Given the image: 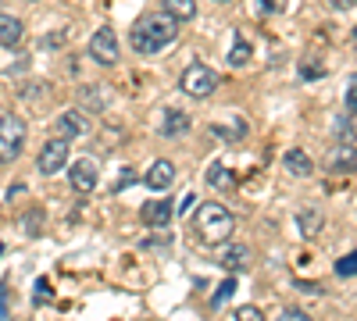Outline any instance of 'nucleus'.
Returning <instances> with one entry per match:
<instances>
[{
    "label": "nucleus",
    "mask_w": 357,
    "mask_h": 321,
    "mask_svg": "<svg viewBox=\"0 0 357 321\" xmlns=\"http://www.w3.org/2000/svg\"><path fill=\"white\" fill-rule=\"evenodd\" d=\"M178 36V22L168 18L165 11L154 15H143L132 29H129V43L136 54H161L165 47H172Z\"/></svg>",
    "instance_id": "obj_1"
},
{
    "label": "nucleus",
    "mask_w": 357,
    "mask_h": 321,
    "mask_svg": "<svg viewBox=\"0 0 357 321\" xmlns=\"http://www.w3.org/2000/svg\"><path fill=\"white\" fill-rule=\"evenodd\" d=\"M193 232L197 240L207 243V246H222L232 240L236 232V218L229 214V208H222V203H200L197 214H193Z\"/></svg>",
    "instance_id": "obj_2"
},
{
    "label": "nucleus",
    "mask_w": 357,
    "mask_h": 321,
    "mask_svg": "<svg viewBox=\"0 0 357 321\" xmlns=\"http://www.w3.org/2000/svg\"><path fill=\"white\" fill-rule=\"evenodd\" d=\"M25 136H29V129L18 114H4V118H0V164H11V161L22 157Z\"/></svg>",
    "instance_id": "obj_3"
},
{
    "label": "nucleus",
    "mask_w": 357,
    "mask_h": 321,
    "mask_svg": "<svg viewBox=\"0 0 357 321\" xmlns=\"http://www.w3.org/2000/svg\"><path fill=\"white\" fill-rule=\"evenodd\" d=\"M178 86H183V93H186V97H193V100H204V97H211V93L218 90V75H215V68H211V65L193 61V65L183 72Z\"/></svg>",
    "instance_id": "obj_4"
},
{
    "label": "nucleus",
    "mask_w": 357,
    "mask_h": 321,
    "mask_svg": "<svg viewBox=\"0 0 357 321\" xmlns=\"http://www.w3.org/2000/svg\"><path fill=\"white\" fill-rule=\"evenodd\" d=\"M89 57H93L97 65H104V68L122 61V47H118V36H114L111 25H100L97 33L89 36Z\"/></svg>",
    "instance_id": "obj_5"
},
{
    "label": "nucleus",
    "mask_w": 357,
    "mask_h": 321,
    "mask_svg": "<svg viewBox=\"0 0 357 321\" xmlns=\"http://www.w3.org/2000/svg\"><path fill=\"white\" fill-rule=\"evenodd\" d=\"M65 164H68V139H65V136L47 139L43 150H40V157H36V168H40L43 175H57Z\"/></svg>",
    "instance_id": "obj_6"
},
{
    "label": "nucleus",
    "mask_w": 357,
    "mask_h": 321,
    "mask_svg": "<svg viewBox=\"0 0 357 321\" xmlns=\"http://www.w3.org/2000/svg\"><path fill=\"white\" fill-rule=\"evenodd\" d=\"M68 179H72V189H79V193H93V189H97V182H100L97 161H89V157L75 161V164H72V171H68Z\"/></svg>",
    "instance_id": "obj_7"
},
{
    "label": "nucleus",
    "mask_w": 357,
    "mask_h": 321,
    "mask_svg": "<svg viewBox=\"0 0 357 321\" xmlns=\"http://www.w3.org/2000/svg\"><path fill=\"white\" fill-rule=\"evenodd\" d=\"M143 182H146V189H154V193H165L172 182H175V164L172 161H154L151 168H146V175H143Z\"/></svg>",
    "instance_id": "obj_8"
},
{
    "label": "nucleus",
    "mask_w": 357,
    "mask_h": 321,
    "mask_svg": "<svg viewBox=\"0 0 357 321\" xmlns=\"http://www.w3.org/2000/svg\"><path fill=\"white\" fill-rule=\"evenodd\" d=\"M172 214H175V208H172V200H165V196L143 203V211H139L143 225H151V228H165L172 221Z\"/></svg>",
    "instance_id": "obj_9"
},
{
    "label": "nucleus",
    "mask_w": 357,
    "mask_h": 321,
    "mask_svg": "<svg viewBox=\"0 0 357 321\" xmlns=\"http://www.w3.org/2000/svg\"><path fill=\"white\" fill-rule=\"evenodd\" d=\"M321 221H325V214H321V208H314V203H307V208L296 211V228H301L304 240H314V236H318Z\"/></svg>",
    "instance_id": "obj_10"
},
{
    "label": "nucleus",
    "mask_w": 357,
    "mask_h": 321,
    "mask_svg": "<svg viewBox=\"0 0 357 321\" xmlns=\"http://www.w3.org/2000/svg\"><path fill=\"white\" fill-rule=\"evenodd\" d=\"M22 40H25V25H22V18H15V15H0V47L15 50V47H22Z\"/></svg>",
    "instance_id": "obj_11"
},
{
    "label": "nucleus",
    "mask_w": 357,
    "mask_h": 321,
    "mask_svg": "<svg viewBox=\"0 0 357 321\" xmlns=\"http://www.w3.org/2000/svg\"><path fill=\"white\" fill-rule=\"evenodd\" d=\"M186 129H190V114L175 111V107H168V111L161 114V122H158V132H161L165 139H175V136H183Z\"/></svg>",
    "instance_id": "obj_12"
},
{
    "label": "nucleus",
    "mask_w": 357,
    "mask_h": 321,
    "mask_svg": "<svg viewBox=\"0 0 357 321\" xmlns=\"http://www.w3.org/2000/svg\"><path fill=\"white\" fill-rule=\"evenodd\" d=\"M329 168L333 171H357V147L354 143H340V147L329 154Z\"/></svg>",
    "instance_id": "obj_13"
},
{
    "label": "nucleus",
    "mask_w": 357,
    "mask_h": 321,
    "mask_svg": "<svg viewBox=\"0 0 357 321\" xmlns=\"http://www.w3.org/2000/svg\"><path fill=\"white\" fill-rule=\"evenodd\" d=\"M218 265H222L225 272H232V275H240V272H247V265H250V250H247V246H229V250L218 257Z\"/></svg>",
    "instance_id": "obj_14"
},
{
    "label": "nucleus",
    "mask_w": 357,
    "mask_h": 321,
    "mask_svg": "<svg viewBox=\"0 0 357 321\" xmlns=\"http://www.w3.org/2000/svg\"><path fill=\"white\" fill-rule=\"evenodd\" d=\"M57 132H61L65 139H79L86 132V118L79 111H61L57 114Z\"/></svg>",
    "instance_id": "obj_15"
},
{
    "label": "nucleus",
    "mask_w": 357,
    "mask_h": 321,
    "mask_svg": "<svg viewBox=\"0 0 357 321\" xmlns=\"http://www.w3.org/2000/svg\"><path fill=\"white\" fill-rule=\"evenodd\" d=\"M286 171L296 179H307V175H314V161L304 150H286Z\"/></svg>",
    "instance_id": "obj_16"
},
{
    "label": "nucleus",
    "mask_w": 357,
    "mask_h": 321,
    "mask_svg": "<svg viewBox=\"0 0 357 321\" xmlns=\"http://www.w3.org/2000/svg\"><path fill=\"white\" fill-rule=\"evenodd\" d=\"M161 11L175 22H193L197 18V0H165Z\"/></svg>",
    "instance_id": "obj_17"
},
{
    "label": "nucleus",
    "mask_w": 357,
    "mask_h": 321,
    "mask_svg": "<svg viewBox=\"0 0 357 321\" xmlns=\"http://www.w3.org/2000/svg\"><path fill=\"white\" fill-rule=\"evenodd\" d=\"M207 182H211L215 189H236V179H232V171L222 164V161H215L211 168H207Z\"/></svg>",
    "instance_id": "obj_18"
},
{
    "label": "nucleus",
    "mask_w": 357,
    "mask_h": 321,
    "mask_svg": "<svg viewBox=\"0 0 357 321\" xmlns=\"http://www.w3.org/2000/svg\"><path fill=\"white\" fill-rule=\"evenodd\" d=\"M250 61V43L243 40V33H236L232 36V50H229V65L232 68H243Z\"/></svg>",
    "instance_id": "obj_19"
},
{
    "label": "nucleus",
    "mask_w": 357,
    "mask_h": 321,
    "mask_svg": "<svg viewBox=\"0 0 357 321\" xmlns=\"http://www.w3.org/2000/svg\"><path fill=\"white\" fill-rule=\"evenodd\" d=\"M104 90H107V86H82V90H79V93H82V104L93 107V111L107 107V93H104Z\"/></svg>",
    "instance_id": "obj_20"
},
{
    "label": "nucleus",
    "mask_w": 357,
    "mask_h": 321,
    "mask_svg": "<svg viewBox=\"0 0 357 321\" xmlns=\"http://www.w3.org/2000/svg\"><path fill=\"white\" fill-rule=\"evenodd\" d=\"M336 275H343V279H350V275H357V250L336 260Z\"/></svg>",
    "instance_id": "obj_21"
},
{
    "label": "nucleus",
    "mask_w": 357,
    "mask_h": 321,
    "mask_svg": "<svg viewBox=\"0 0 357 321\" xmlns=\"http://www.w3.org/2000/svg\"><path fill=\"white\" fill-rule=\"evenodd\" d=\"M232 293H236V279H225V282L218 285V293L211 297V304H215V307H222V304H225V300H229Z\"/></svg>",
    "instance_id": "obj_22"
},
{
    "label": "nucleus",
    "mask_w": 357,
    "mask_h": 321,
    "mask_svg": "<svg viewBox=\"0 0 357 321\" xmlns=\"http://www.w3.org/2000/svg\"><path fill=\"white\" fill-rule=\"evenodd\" d=\"M50 300H54L50 282H47V279H40V282H36V293H33V304H50Z\"/></svg>",
    "instance_id": "obj_23"
},
{
    "label": "nucleus",
    "mask_w": 357,
    "mask_h": 321,
    "mask_svg": "<svg viewBox=\"0 0 357 321\" xmlns=\"http://www.w3.org/2000/svg\"><path fill=\"white\" fill-rule=\"evenodd\" d=\"M286 8V0H257V11L261 15H279Z\"/></svg>",
    "instance_id": "obj_24"
},
{
    "label": "nucleus",
    "mask_w": 357,
    "mask_h": 321,
    "mask_svg": "<svg viewBox=\"0 0 357 321\" xmlns=\"http://www.w3.org/2000/svg\"><path fill=\"white\" fill-rule=\"evenodd\" d=\"M236 318H240V321H261L264 314H261V307L247 304V307H240V311H236Z\"/></svg>",
    "instance_id": "obj_25"
},
{
    "label": "nucleus",
    "mask_w": 357,
    "mask_h": 321,
    "mask_svg": "<svg viewBox=\"0 0 357 321\" xmlns=\"http://www.w3.org/2000/svg\"><path fill=\"white\" fill-rule=\"evenodd\" d=\"M336 136H340L343 143H350V139H354V129H350V122H347V118H340V122H336Z\"/></svg>",
    "instance_id": "obj_26"
},
{
    "label": "nucleus",
    "mask_w": 357,
    "mask_h": 321,
    "mask_svg": "<svg viewBox=\"0 0 357 321\" xmlns=\"http://www.w3.org/2000/svg\"><path fill=\"white\" fill-rule=\"evenodd\" d=\"M40 218H43L40 211H33V214L25 218V228H29V236H40Z\"/></svg>",
    "instance_id": "obj_27"
},
{
    "label": "nucleus",
    "mask_w": 357,
    "mask_h": 321,
    "mask_svg": "<svg viewBox=\"0 0 357 321\" xmlns=\"http://www.w3.org/2000/svg\"><path fill=\"white\" fill-rule=\"evenodd\" d=\"M347 107H350V111L357 114V79L350 82V90H347Z\"/></svg>",
    "instance_id": "obj_28"
},
{
    "label": "nucleus",
    "mask_w": 357,
    "mask_h": 321,
    "mask_svg": "<svg viewBox=\"0 0 357 321\" xmlns=\"http://www.w3.org/2000/svg\"><path fill=\"white\" fill-rule=\"evenodd\" d=\"M193 203H197V196H193V193H186L183 200H178V208H175V211H178V214H186V211L193 208Z\"/></svg>",
    "instance_id": "obj_29"
},
{
    "label": "nucleus",
    "mask_w": 357,
    "mask_h": 321,
    "mask_svg": "<svg viewBox=\"0 0 357 321\" xmlns=\"http://www.w3.org/2000/svg\"><path fill=\"white\" fill-rule=\"evenodd\" d=\"M282 318H286V321H307V314H304V311H296V307H289Z\"/></svg>",
    "instance_id": "obj_30"
},
{
    "label": "nucleus",
    "mask_w": 357,
    "mask_h": 321,
    "mask_svg": "<svg viewBox=\"0 0 357 321\" xmlns=\"http://www.w3.org/2000/svg\"><path fill=\"white\" fill-rule=\"evenodd\" d=\"M357 4V0H329V8H336V11H350Z\"/></svg>",
    "instance_id": "obj_31"
},
{
    "label": "nucleus",
    "mask_w": 357,
    "mask_h": 321,
    "mask_svg": "<svg viewBox=\"0 0 357 321\" xmlns=\"http://www.w3.org/2000/svg\"><path fill=\"white\" fill-rule=\"evenodd\" d=\"M0 318H8V289L0 285Z\"/></svg>",
    "instance_id": "obj_32"
},
{
    "label": "nucleus",
    "mask_w": 357,
    "mask_h": 321,
    "mask_svg": "<svg viewBox=\"0 0 357 321\" xmlns=\"http://www.w3.org/2000/svg\"><path fill=\"white\" fill-rule=\"evenodd\" d=\"M321 72H325L321 65H304V75H307V79H318Z\"/></svg>",
    "instance_id": "obj_33"
},
{
    "label": "nucleus",
    "mask_w": 357,
    "mask_h": 321,
    "mask_svg": "<svg viewBox=\"0 0 357 321\" xmlns=\"http://www.w3.org/2000/svg\"><path fill=\"white\" fill-rule=\"evenodd\" d=\"M0 253H4V243H0Z\"/></svg>",
    "instance_id": "obj_34"
}]
</instances>
